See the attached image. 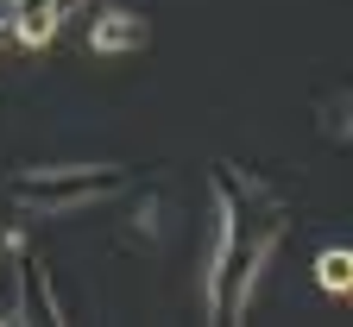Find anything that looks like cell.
Wrapping results in <instances>:
<instances>
[{
  "label": "cell",
  "instance_id": "1",
  "mask_svg": "<svg viewBox=\"0 0 353 327\" xmlns=\"http://www.w3.org/2000/svg\"><path fill=\"white\" fill-rule=\"evenodd\" d=\"M322 284H328V290L347 284V252H328V258H322Z\"/></svg>",
  "mask_w": 353,
  "mask_h": 327
}]
</instances>
